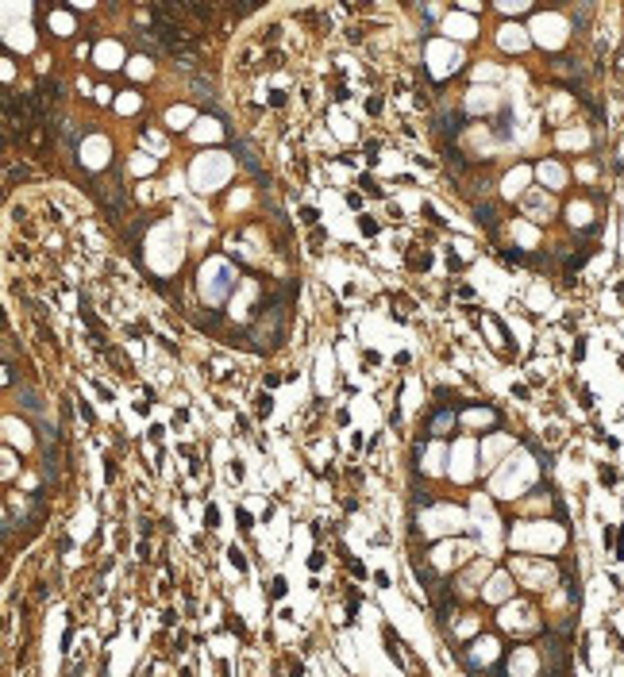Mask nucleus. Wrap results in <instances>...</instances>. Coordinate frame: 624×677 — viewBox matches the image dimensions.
I'll return each instance as SVG.
<instances>
[{
  "instance_id": "1",
  "label": "nucleus",
  "mask_w": 624,
  "mask_h": 677,
  "mask_svg": "<svg viewBox=\"0 0 624 677\" xmlns=\"http://www.w3.org/2000/svg\"><path fill=\"white\" fill-rule=\"evenodd\" d=\"M513 566H516V573L525 578L528 589H547L551 581H555V566H540V562H520V558H516Z\"/></svg>"
},
{
  "instance_id": "2",
  "label": "nucleus",
  "mask_w": 624,
  "mask_h": 677,
  "mask_svg": "<svg viewBox=\"0 0 624 677\" xmlns=\"http://www.w3.org/2000/svg\"><path fill=\"white\" fill-rule=\"evenodd\" d=\"M509 674H513V677H536V651H532V646L513 651V658H509Z\"/></svg>"
},
{
  "instance_id": "3",
  "label": "nucleus",
  "mask_w": 624,
  "mask_h": 677,
  "mask_svg": "<svg viewBox=\"0 0 624 677\" xmlns=\"http://www.w3.org/2000/svg\"><path fill=\"white\" fill-rule=\"evenodd\" d=\"M470 646H474V651H470V662H474V666H478V662H493V658H497V639H490V635L474 639Z\"/></svg>"
},
{
  "instance_id": "4",
  "label": "nucleus",
  "mask_w": 624,
  "mask_h": 677,
  "mask_svg": "<svg viewBox=\"0 0 624 677\" xmlns=\"http://www.w3.org/2000/svg\"><path fill=\"white\" fill-rule=\"evenodd\" d=\"M451 427H455V412H451V408H440V412L432 416V423H428L432 435H451Z\"/></svg>"
},
{
  "instance_id": "5",
  "label": "nucleus",
  "mask_w": 624,
  "mask_h": 677,
  "mask_svg": "<svg viewBox=\"0 0 624 677\" xmlns=\"http://www.w3.org/2000/svg\"><path fill=\"white\" fill-rule=\"evenodd\" d=\"M505 593H509V581L505 578H493V585H490V593H486V596H490V601H501Z\"/></svg>"
},
{
  "instance_id": "6",
  "label": "nucleus",
  "mask_w": 624,
  "mask_h": 677,
  "mask_svg": "<svg viewBox=\"0 0 624 677\" xmlns=\"http://www.w3.org/2000/svg\"><path fill=\"white\" fill-rule=\"evenodd\" d=\"M227 562H232L235 570H247V558H243V550H235V546L227 550Z\"/></svg>"
},
{
  "instance_id": "7",
  "label": "nucleus",
  "mask_w": 624,
  "mask_h": 677,
  "mask_svg": "<svg viewBox=\"0 0 624 677\" xmlns=\"http://www.w3.org/2000/svg\"><path fill=\"white\" fill-rule=\"evenodd\" d=\"M270 596H285V578H274V581H270Z\"/></svg>"
},
{
  "instance_id": "8",
  "label": "nucleus",
  "mask_w": 624,
  "mask_h": 677,
  "mask_svg": "<svg viewBox=\"0 0 624 677\" xmlns=\"http://www.w3.org/2000/svg\"><path fill=\"white\" fill-rule=\"evenodd\" d=\"M255 400H258V412H262V416H266V412H270V408H274V405H270V397H266V393H258V397H255Z\"/></svg>"
},
{
  "instance_id": "9",
  "label": "nucleus",
  "mask_w": 624,
  "mask_h": 677,
  "mask_svg": "<svg viewBox=\"0 0 624 677\" xmlns=\"http://www.w3.org/2000/svg\"><path fill=\"white\" fill-rule=\"evenodd\" d=\"M301 220H305V223H317V208H301Z\"/></svg>"
}]
</instances>
